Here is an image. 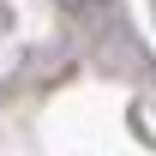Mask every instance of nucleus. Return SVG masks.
Segmentation results:
<instances>
[{
    "label": "nucleus",
    "mask_w": 156,
    "mask_h": 156,
    "mask_svg": "<svg viewBox=\"0 0 156 156\" xmlns=\"http://www.w3.org/2000/svg\"><path fill=\"white\" fill-rule=\"evenodd\" d=\"M66 6H90V0H66Z\"/></svg>",
    "instance_id": "1"
}]
</instances>
